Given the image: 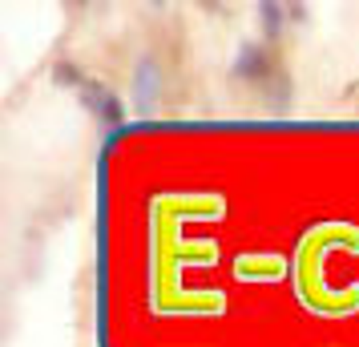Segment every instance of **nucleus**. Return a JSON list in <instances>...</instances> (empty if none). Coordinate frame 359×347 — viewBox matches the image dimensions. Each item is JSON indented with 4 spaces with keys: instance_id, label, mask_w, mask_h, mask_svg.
Listing matches in <instances>:
<instances>
[{
    "instance_id": "4",
    "label": "nucleus",
    "mask_w": 359,
    "mask_h": 347,
    "mask_svg": "<svg viewBox=\"0 0 359 347\" xmlns=\"http://www.w3.org/2000/svg\"><path fill=\"white\" fill-rule=\"evenodd\" d=\"M259 17H262V33H266V41H275L278 29H283V17H291V13H287V4H259Z\"/></svg>"
},
{
    "instance_id": "3",
    "label": "nucleus",
    "mask_w": 359,
    "mask_h": 347,
    "mask_svg": "<svg viewBox=\"0 0 359 347\" xmlns=\"http://www.w3.org/2000/svg\"><path fill=\"white\" fill-rule=\"evenodd\" d=\"M77 97H81L85 109L97 117V121H105V125H121V121H126V105H121V97L109 93V89H105L101 81H93V77L85 81V89L77 93Z\"/></svg>"
},
{
    "instance_id": "2",
    "label": "nucleus",
    "mask_w": 359,
    "mask_h": 347,
    "mask_svg": "<svg viewBox=\"0 0 359 347\" xmlns=\"http://www.w3.org/2000/svg\"><path fill=\"white\" fill-rule=\"evenodd\" d=\"M165 89H170V73L158 57H142L133 65V81H130V93H133V109L137 114H154L158 105L165 101Z\"/></svg>"
},
{
    "instance_id": "5",
    "label": "nucleus",
    "mask_w": 359,
    "mask_h": 347,
    "mask_svg": "<svg viewBox=\"0 0 359 347\" xmlns=\"http://www.w3.org/2000/svg\"><path fill=\"white\" fill-rule=\"evenodd\" d=\"M53 77H57V85H69V89H77V93H81L85 81H89V77H85V73H81L77 65H73V61H57Z\"/></svg>"
},
{
    "instance_id": "1",
    "label": "nucleus",
    "mask_w": 359,
    "mask_h": 347,
    "mask_svg": "<svg viewBox=\"0 0 359 347\" xmlns=\"http://www.w3.org/2000/svg\"><path fill=\"white\" fill-rule=\"evenodd\" d=\"M238 81L255 85L259 89V101L266 109H287L291 105V77L283 73V61L271 41H246L238 57H234V69H230Z\"/></svg>"
}]
</instances>
